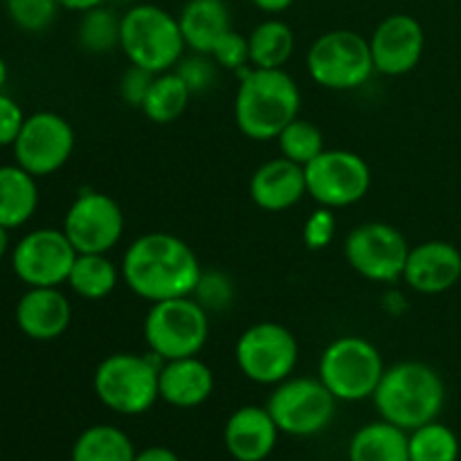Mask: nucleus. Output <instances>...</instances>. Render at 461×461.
<instances>
[{
    "mask_svg": "<svg viewBox=\"0 0 461 461\" xmlns=\"http://www.w3.org/2000/svg\"><path fill=\"white\" fill-rule=\"evenodd\" d=\"M122 279L144 302L192 295L203 266L189 243L171 232H147L135 239L122 257Z\"/></svg>",
    "mask_w": 461,
    "mask_h": 461,
    "instance_id": "f257e3e1",
    "label": "nucleus"
},
{
    "mask_svg": "<svg viewBox=\"0 0 461 461\" xmlns=\"http://www.w3.org/2000/svg\"><path fill=\"white\" fill-rule=\"evenodd\" d=\"M300 86L284 68L241 70V84L234 97V122L246 138L255 142L275 140L300 117Z\"/></svg>",
    "mask_w": 461,
    "mask_h": 461,
    "instance_id": "f03ea898",
    "label": "nucleus"
},
{
    "mask_svg": "<svg viewBox=\"0 0 461 461\" xmlns=\"http://www.w3.org/2000/svg\"><path fill=\"white\" fill-rule=\"evenodd\" d=\"M372 401L378 417L412 432L439 419L446 405V383L430 365L403 360L385 367Z\"/></svg>",
    "mask_w": 461,
    "mask_h": 461,
    "instance_id": "7ed1b4c3",
    "label": "nucleus"
},
{
    "mask_svg": "<svg viewBox=\"0 0 461 461\" xmlns=\"http://www.w3.org/2000/svg\"><path fill=\"white\" fill-rule=\"evenodd\" d=\"M160 367L162 360L151 351H117L97 365L93 390L111 412L138 417L160 401Z\"/></svg>",
    "mask_w": 461,
    "mask_h": 461,
    "instance_id": "20e7f679",
    "label": "nucleus"
},
{
    "mask_svg": "<svg viewBox=\"0 0 461 461\" xmlns=\"http://www.w3.org/2000/svg\"><path fill=\"white\" fill-rule=\"evenodd\" d=\"M120 50L131 66L160 75L178 66L187 45L180 32L178 16L160 5L140 3L122 14Z\"/></svg>",
    "mask_w": 461,
    "mask_h": 461,
    "instance_id": "39448f33",
    "label": "nucleus"
},
{
    "mask_svg": "<svg viewBox=\"0 0 461 461\" xmlns=\"http://www.w3.org/2000/svg\"><path fill=\"white\" fill-rule=\"evenodd\" d=\"M383 372L381 351L363 336H342L329 342L318 365V378L342 403L372 399Z\"/></svg>",
    "mask_w": 461,
    "mask_h": 461,
    "instance_id": "423d86ee",
    "label": "nucleus"
},
{
    "mask_svg": "<svg viewBox=\"0 0 461 461\" xmlns=\"http://www.w3.org/2000/svg\"><path fill=\"white\" fill-rule=\"evenodd\" d=\"M142 333L149 351L162 363L198 356L210 338V313L192 295L153 302Z\"/></svg>",
    "mask_w": 461,
    "mask_h": 461,
    "instance_id": "0eeeda50",
    "label": "nucleus"
},
{
    "mask_svg": "<svg viewBox=\"0 0 461 461\" xmlns=\"http://www.w3.org/2000/svg\"><path fill=\"white\" fill-rule=\"evenodd\" d=\"M311 79L327 90H356L376 72L369 39L354 30H331L311 43L306 52Z\"/></svg>",
    "mask_w": 461,
    "mask_h": 461,
    "instance_id": "6e6552de",
    "label": "nucleus"
},
{
    "mask_svg": "<svg viewBox=\"0 0 461 461\" xmlns=\"http://www.w3.org/2000/svg\"><path fill=\"white\" fill-rule=\"evenodd\" d=\"M237 367L257 385H279L293 376L300 360V342L279 322L250 324L234 345Z\"/></svg>",
    "mask_w": 461,
    "mask_h": 461,
    "instance_id": "1a4fd4ad",
    "label": "nucleus"
},
{
    "mask_svg": "<svg viewBox=\"0 0 461 461\" xmlns=\"http://www.w3.org/2000/svg\"><path fill=\"white\" fill-rule=\"evenodd\" d=\"M266 408L284 435L315 437L331 426L338 399L320 378L291 376L273 387Z\"/></svg>",
    "mask_w": 461,
    "mask_h": 461,
    "instance_id": "9d476101",
    "label": "nucleus"
},
{
    "mask_svg": "<svg viewBox=\"0 0 461 461\" xmlns=\"http://www.w3.org/2000/svg\"><path fill=\"white\" fill-rule=\"evenodd\" d=\"M304 176L306 196L331 210L356 205L372 187V169L367 160L347 149H324L304 167Z\"/></svg>",
    "mask_w": 461,
    "mask_h": 461,
    "instance_id": "9b49d317",
    "label": "nucleus"
},
{
    "mask_svg": "<svg viewBox=\"0 0 461 461\" xmlns=\"http://www.w3.org/2000/svg\"><path fill=\"white\" fill-rule=\"evenodd\" d=\"M410 243L399 228L369 221L351 230L345 239L347 264L354 273L374 284H394L403 279Z\"/></svg>",
    "mask_w": 461,
    "mask_h": 461,
    "instance_id": "f8f14e48",
    "label": "nucleus"
},
{
    "mask_svg": "<svg viewBox=\"0 0 461 461\" xmlns=\"http://www.w3.org/2000/svg\"><path fill=\"white\" fill-rule=\"evenodd\" d=\"M63 232L79 255H108L124 234V212L104 192L86 189L68 207Z\"/></svg>",
    "mask_w": 461,
    "mask_h": 461,
    "instance_id": "ddd939ff",
    "label": "nucleus"
},
{
    "mask_svg": "<svg viewBox=\"0 0 461 461\" xmlns=\"http://www.w3.org/2000/svg\"><path fill=\"white\" fill-rule=\"evenodd\" d=\"M16 165L36 178L57 174L75 151V129L63 115L39 111L25 117L16 142L12 144Z\"/></svg>",
    "mask_w": 461,
    "mask_h": 461,
    "instance_id": "4468645a",
    "label": "nucleus"
},
{
    "mask_svg": "<svg viewBox=\"0 0 461 461\" xmlns=\"http://www.w3.org/2000/svg\"><path fill=\"white\" fill-rule=\"evenodd\" d=\"M77 255L63 230L39 228L12 248V270L27 288L61 286L68 282Z\"/></svg>",
    "mask_w": 461,
    "mask_h": 461,
    "instance_id": "2eb2a0df",
    "label": "nucleus"
},
{
    "mask_svg": "<svg viewBox=\"0 0 461 461\" xmlns=\"http://www.w3.org/2000/svg\"><path fill=\"white\" fill-rule=\"evenodd\" d=\"M369 50L378 75L403 77L421 61L426 32L410 14H390L369 36Z\"/></svg>",
    "mask_w": 461,
    "mask_h": 461,
    "instance_id": "dca6fc26",
    "label": "nucleus"
},
{
    "mask_svg": "<svg viewBox=\"0 0 461 461\" xmlns=\"http://www.w3.org/2000/svg\"><path fill=\"white\" fill-rule=\"evenodd\" d=\"M14 320L30 340L52 342L70 329L72 304L61 286L27 288L16 302Z\"/></svg>",
    "mask_w": 461,
    "mask_h": 461,
    "instance_id": "f3484780",
    "label": "nucleus"
},
{
    "mask_svg": "<svg viewBox=\"0 0 461 461\" xmlns=\"http://www.w3.org/2000/svg\"><path fill=\"white\" fill-rule=\"evenodd\" d=\"M461 252L448 241H423L410 248L403 282L421 295H441L459 284Z\"/></svg>",
    "mask_w": 461,
    "mask_h": 461,
    "instance_id": "a211bd4d",
    "label": "nucleus"
},
{
    "mask_svg": "<svg viewBox=\"0 0 461 461\" xmlns=\"http://www.w3.org/2000/svg\"><path fill=\"white\" fill-rule=\"evenodd\" d=\"M279 428L268 408L243 405L234 410L223 428V444L237 461H266L277 446Z\"/></svg>",
    "mask_w": 461,
    "mask_h": 461,
    "instance_id": "6ab92c4d",
    "label": "nucleus"
},
{
    "mask_svg": "<svg viewBox=\"0 0 461 461\" xmlns=\"http://www.w3.org/2000/svg\"><path fill=\"white\" fill-rule=\"evenodd\" d=\"M306 196L304 167L284 156L264 162L250 178V198L264 212H286Z\"/></svg>",
    "mask_w": 461,
    "mask_h": 461,
    "instance_id": "aec40b11",
    "label": "nucleus"
},
{
    "mask_svg": "<svg viewBox=\"0 0 461 461\" xmlns=\"http://www.w3.org/2000/svg\"><path fill=\"white\" fill-rule=\"evenodd\" d=\"M216 378L198 356L165 360L160 367V401L178 410H192L214 394Z\"/></svg>",
    "mask_w": 461,
    "mask_h": 461,
    "instance_id": "412c9836",
    "label": "nucleus"
},
{
    "mask_svg": "<svg viewBox=\"0 0 461 461\" xmlns=\"http://www.w3.org/2000/svg\"><path fill=\"white\" fill-rule=\"evenodd\" d=\"M185 45L192 52L212 54L221 36L232 30V12L225 0H187L178 14Z\"/></svg>",
    "mask_w": 461,
    "mask_h": 461,
    "instance_id": "4be33fe9",
    "label": "nucleus"
},
{
    "mask_svg": "<svg viewBox=\"0 0 461 461\" xmlns=\"http://www.w3.org/2000/svg\"><path fill=\"white\" fill-rule=\"evenodd\" d=\"M39 207L36 176L21 165H0V225L7 230L23 228Z\"/></svg>",
    "mask_w": 461,
    "mask_h": 461,
    "instance_id": "5701e85b",
    "label": "nucleus"
},
{
    "mask_svg": "<svg viewBox=\"0 0 461 461\" xmlns=\"http://www.w3.org/2000/svg\"><path fill=\"white\" fill-rule=\"evenodd\" d=\"M410 432L378 419L358 428L349 441V461H410Z\"/></svg>",
    "mask_w": 461,
    "mask_h": 461,
    "instance_id": "b1692460",
    "label": "nucleus"
},
{
    "mask_svg": "<svg viewBox=\"0 0 461 461\" xmlns=\"http://www.w3.org/2000/svg\"><path fill=\"white\" fill-rule=\"evenodd\" d=\"M122 279V270L108 255H77L68 275V286L86 302H99L111 295Z\"/></svg>",
    "mask_w": 461,
    "mask_h": 461,
    "instance_id": "393cba45",
    "label": "nucleus"
},
{
    "mask_svg": "<svg viewBox=\"0 0 461 461\" xmlns=\"http://www.w3.org/2000/svg\"><path fill=\"white\" fill-rule=\"evenodd\" d=\"M250 43V66L275 70L284 68L295 52L293 27L282 18H266L248 36Z\"/></svg>",
    "mask_w": 461,
    "mask_h": 461,
    "instance_id": "a878e982",
    "label": "nucleus"
},
{
    "mask_svg": "<svg viewBox=\"0 0 461 461\" xmlns=\"http://www.w3.org/2000/svg\"><path fill=\"white\" fill-rule=\"evenodd\" d=\"M135 446L131 437L117 426L99 423L77 437L70 461H133Z\"/></svg>",
    "mask_w": 461,
    "mask_h": 461,
    "instance_id": "bb28decb",
    "label": "nucleus"
},
{
    "mask_svg": "<svg viewBox=\"0 0 461 461\" xmlns=\"http://www.w3.org/2000/svg\"><path fill=\"white\" fill-rule=\"evenodd\" d=\"M192 90L187 88L180 75L176 70L160 72L153 79L151 88H149L147 99H144L142 108L149 122L153 124H171V122L178 120L189 106V99H192Z\"/></svg>",
    "mask_w": 461,
    "mask_h": 461,
    "instance_id": "cd10ccee",
    "label": "nucleus"
},
{
    "mask_svg": "<svg viewBox=\"0 0 461 461\" xmlns=\"http://www.w3.org/2000/svg\"><path fill=\"white\" fill-rule=\"evenodd\" d=\"M122 34V16L115 9L99 5L81 14L79 27H77V39L84 52L88 54H111L113 50H120Z\"/></svg>",
    "mask_w": 461,
    "mask_h": 461,
    "instance_id": "c85d7f7f",
    "label": "nucleus"
},
{
    "mask_svg": "<svg viewBox=\"0 0 461 461\" xmlns=\"http://www.w3.org/2000/svg\"><path fill=\"white\" fill-rule=\"evenodd\" d=\"M410 461H457L459 439L448 426L430 421L410 432Z\"/></svg>",
    "mask_w": 461,
    "mask_h": 461,
    "instance_id": "c756f323",
    "label": "nucleus"
},
{
    "mask_svg": "<svg viewBox=\"0 0 461 461\" xmlns=\"http://www.w3.org/2000/svg\"><path fill=\"white\" fill-rule=\"evenodd\" d=\"M279 147V156L286 160L297 162V165L306 167L311 160L324 151V133L320 131L318 124L304 117H295L282 133L275 138Z\"/></svg>",
    "mask_w": 461,
    "mask_h": 461,
    "instance_id": "7c9ffc66",
    "label": "nucleus"
},
{
    "mask_svg": "<svg viewBox=\"0 0 461 461\" xmlns=\"http://www.w3.org/2000/svg\"><path fill=\"white\" fill-rule=\"evenodd\" d=\"M7 16L18 30L27 34H41L50 30L59 16V0H3Z\"/></svg>",
    "mask_w": 461,
    "mask_h": 461,
    "instance_id": "2f4dec72",
    "label": "nucleus"
},
{
    "mask_svg": "<svg viewBox=\"0 0 461 461\" xmlns=\"http://www.w3.org/2000/svg\"><path fill=\"white\" fill-rule=\"evenodd\" d=\"M192 297L207 313H221L234 304V284L221 270H203Z\"/></svg>",
    "mask_w": 461,
    "mask_h": 461,
    "instance_id": "473e14b6",
    "label": "nucleus"
},
{
    "mask_svg": "<svg viewBox=\"0 0 461 461\" xmlns=\"http://www.w3.org/2000/svg\"><path fill=\"white\" fill-rule=\"evenodd\" d=\"M180 75V79L187 84L192 95H203L214 86L216 75H219V66L210 54H198L194 52L192 57H183L178 66L174 68Z\"/></svg>",
    "mask_w": 461,
    "mask_h": 461,
    "instance_id": "72a5a7b5",
    "label": "nucleus"
},
{
    "mask_svg": "<svg viewBox=\"0 0 461 461\" xmlns=\"http://www.w3.org/2000/svg\"><path fill=\"white\" fill-rule=\"evenodd\" d=\"M338 232V216L336 210L331 207L318 205L304 221V230H302V239L309 250H324L333 243Z\"/></svg>",
    "mask_w": 461,
    "mask_h": 461,
    "instance_id": "f704fd0d",
    "label": "nucleus"
},
{
    "mask_svg": "<svg viewBox=\"0 0 461 461\" xmlns=\"http://www.w3.org/2000/svg\"><path fill=\"white\" fill-rule=\"evenodd\" d=\"M210 57L214 59L221 70H246L250 66V43H248V36L230 30L228 34L221 36V41L214 45Z\"/></svg>",
    "mask_w": 461,
    "mask_h": 461,
    "instance_id": "c9c22d12",
    "label": "nucleus"
},
{
    "mask_svg": "<svg viewBox=\"0 0 461 461\" xmlns=\"http://www.w3.org/2000/svg\"><path fill=\"white\" fill-rule=\"evenodd\" d=\"M153 79H156L153 72L144 70V68H138V66H129L124 70V75L120 77V97L124 99L129 106L142 108Z\"/></svg>",
    "mask_w": 461,
    "mask_h": 461,
    "instance_id": "e433bc0d",
    "label": "nucleus"
},
{
    "mask_svg": "<svg viewBox=\"0 0 461 461\" xmlns=\"http://www.w3.org/2000/svg\"><path fill=\"white\" fill-rule=\"evenodd\" d=\"M25 113L9 95L0 90V147H12L25 124Z\"/></svg>",
    "mask_w": 461,
    "mask_h": 461,
    "instance_id": "4c0bfd02",
    "label": "nucleus"
},
{
    "mask_svg": "<svg viewBox=\"0 0 461 461\" xmlns=\"http://www.w3.org/2000/svg\"><path fill=\"white\" fill-rule=\"evenodd\" d=\"M133 461H180V457L167 446H149V448L135 453Z\"/></svg>",
    "mask_w": 461,
    "mask_h": 461,
    "instance_id": "58836bf2",
    "label": "nucleus"
},
{
    "mask_svg": "<svg viewBox=\"0 0 461 461\" xmlns=\"http://www.w3.org/2000/svg\"><path fill=\"white\" fill-rule=\"evenodd\" d=\"M293 3H295V0H252V5L264 14H282L286 12Z\"/></svg>",
    "mask_w": 461,
    "mask_h": 461,
    "instance_id": "ea45409f",
    "label": "nucleus"
},
{
    "mask_svg": "<svg viewBox=\"0 0 461 461\" xmlns=\"http://www.w3.org/2000/svg\"><path fill=\"white\" fill-rule=\"evenodd\" d=\"M108 0H59L61 9H70V12H88V9L99 7V5H106Z\"/></svg>",
    "mask_w": 461,
    "mask_h": 461,
    "instance_id": "a19ab883",
    "label": "nucleus"
},
{
    "mask_svg": "<svg viewBox=\"0 0 461 461\" xmlns=\"http://www.w3.org/2000/svg\"><path fill=\"white\" fill-rule=\"evenodd\" d=\"M7 252H9V230L0 225V261L5 259Z\"/></svg>",
    "mask_w": 461,
    "mask_h": 461,
    "instance_id": "79ce46f5",
    "label": "nucleus"
},
{
    "mask_svg": "<svg viewBox=\"0 0 461 461\" xmlns=\"http://www.w3.org/2000/svg\"><path fill=\"white\" fill-rule=\"evenodd\" d=\"M7 77H9L7 61H5V59L0 57V90H3V88H5V84H7Z\"/></svg>",
    "mask_w": 461,
    "mask_h": 461,
    "instance_id": "37998d69",
    "label": "nucleus"
}]
</instances>
